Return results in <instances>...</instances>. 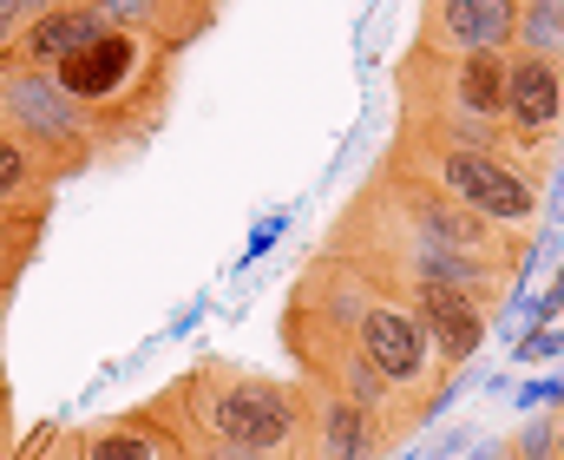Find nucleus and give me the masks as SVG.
<instances>
[{"label": "nucleus", "instance_id": "1", "mask_svg": "<svg viewBox=\"0 0 564 460\" xmlns=\"http://www.w3.org/2000/svg\"><path fill=\"white\" fill-rule=\"evenodd\" d=\"M289 297L308 303L322 322H335V329L421 408V421H440V415L453 408V395L466 388V368H453V362L433 349V335H426V322L414 315L408 290H394L381 270H368V264H355V257H341V250H315V257L302 264V277L289 284Z\"/></svg>", "mask_w": 564, "mask_h": 460}, {"label": "nucleus", "instance_id": "2", "mask_svg": "<svg viewBox=\"0 0 564 460\" xmlns=\"http://www.w3.org/2000/svg\"><path fill=\"white\" fill-rule=\"evenodd\" d=\"M177 435L257 448L276 460H315V408L302 375H270L230 355H197L171 388H158Z\"/></svg>", "mask_w": 564, "mask_h": 460}, {"label": "nucleus", "instance_id": "3", "mask_svg": "<svg viewBox=\"0 0 564 460\" xmlns=\"http://www.w3.org/2000/svg\"><path fill=\"white\" fill-rule=\"evenodd\" d=\"M322 250H341V257L381 270L394 290H414V284H453V290L479 297L486 309H499L506 297H512V284H519L512 270H499V264H486V257H466V250L433 244L421 224H408L375 184H361V191L335 211Z\"/></svg>", "mask_w": 564, "mask_h": 460}, {"label": "nucleus", "instance_id": "4", "mask_svg": "<svg viewBox=\"0 0 564 460\" xmlns=\"http://www.w3.org/2000/svg\"><path fill=\"white\" fill-rule=\"evenodd\" d=\"M171 53L164 40L151 33H132V26H106L93 33L79 53H66L53 66V79L79 99V113L99 126V146L112 139H132L139 146L144 132L164 119L171 106Z\"/></svg>", "mask_w": 564, "mask_h": 460}, {"label": "nucleus", "instance_id": "5", "mask_svg": "<svg viewBox=\"0 0 564 460\" xmlns=\"http://www.w3.org/2000/svg\"><path fill=\"white\" fill-rule=\"evenodd\" d=\"M381 158L401 164V171H414V178H426L433 191H446L453 204L479 211L486 224H499V231H512V237H532V231L545 224V184L499 152L440 146V139H421V132H401V126H394V139L381 146Z\"/></svg>", "mask_w": 564, "mask_h": 460}, {"label": "nucleus", "instance_id": "6", "mask_svg": "<svg viewBox=\"0 0 564 460\" xmlns=\"http://www.w3.org/2000/svg\"><path fill=\"white\" fill-rule=\"evenodd\" d=\"M276 342L289 349V362H295V375H308L315 388H328V395H341V402H355V408H368V415H381L401 441H414L426 421L421 408L335 329V322H322L308 303H295V297H282L276 309Z\"/></svg>", "mask_w": 564, "mask_h": 460}, {"label": "nucleus", "instance_id": "7", "mask_svg": "<svg viewBox=\"0 0 564 460\" xmlns=\"http://www.w3.org/2000/svg\"><path fill=\"white\" fill-rule=\"evenodd\" d=\"M0 119H7V132L20 139V146H33V152L53 164V178H79V171H93L106 146H99V126L79 113V99L53 79V73H40V66H0Z\"/></svg>", "mask_w": 564, "mask_h": 460}, {"label": "nucleus", "instance_id": "8", "mask_svg": "<svg viewBox=\"0 0 564 460\" xmlns=\"http://www.w3.org/2000/svg\"><path fill=\"white\" fill-rule=\"evenodd\" d=\"M368 184L408 217V224H421L433 244H446V250H466V257H486V264H499V270H525V237H512V231H499V224H486L479 211H466V204H453L446 191H433L426 178L414 171H401V164H388V158H375V171H368Z\"/></svg>", "mask_w": 564, "mask_h": 460}, {"label": "nucleus", "instance_id": "9", "mask_svg": "<svg viewBox=\"0 0 564 460\" xmlns=\"http://www.w3.org/2000/svg\"><path fill=\"white\" fill-rule=\"evenodd\" d=\"M558 119H564V60L552 53H506V139L512 164L545 184L558 158Z\"/></svg>", "mask_w": 564, "mask_h": 460}, {"label": "nucleus", "instance_id": "10", "mask_svg": "<svg viewBox=\"0 0 564 460\" xmlns=\"http://www.w3.org/2000/svg\"><path fill=\"white\" fill-rule=\"evenodd\" d=\"M519 33V0H426L421 13V53L459 60V53H512Z\"/></svg>", "mask_w": 564, "mask_h": 460}, {"label": "nucleus", "instance_id": "11", "mask_svg": "<svg viewBox=\"0 0 564 460\" xmlns=\"http://www.w3.org/2000/svg\"><path fill=\"white\" fill-rule=\"evenodd\" d=\"M79 460H184V435L164 415V402L151 395L139 408H119L106 421L79 428Z\"/></svg>", "mask_w": 564, "mask_h": 460}, {"label": "nucleus", "instance_id": "12", "mask_svg": "<svg viewBox=\"0 0 564 460\" xmlns=\"http://www.w3.org/2000/svg\"><path fill=\"white\" fill-rule=\"evenodd\" d=\"M308 408H315V460H381L408 448L381 415H368V408H355V402H341L315 382H308Z\"/></svg>", "mask_w": 564, "mask_h": 460}, {"label": "nucleus", "instance_id": "13", "mask_svg": "<svg viewBox=\"0 0 564 460\" xmlns=\"http://www.w3.org/2000/svg\"><path fill=\"white\" fill-rule=\"evenodd\" d=\"M408 303H414V315H421L426 335H433V349H440L453 368H466V362L492 342V335H486V315H492V309L479 303V297H466V290H453V284H414Z\"/></svg>", "mask_w": 564, "mask_h": 460}, {"label": "nucleus", "instance_id": "14", "mask_svg": "<svg viewBox=\"0 0 564 460\" xmlns=\"http://www.w3.org/2000/svg\"><path fill=\"white\" fill-rule=\"evenodd\" d=\"M93 33H106L99 7H93V0H59V7H46V13H33V20H20L13 66H40V73H53V66H59L66 53H79Z\"/></svg>", "mask_w": 564, "mask_h": 460}, {"label": "nucleus", "instance_id": "15", "mask_svg": "<svg viewBox=\"0 0 564 460\" xmlns=\"http://www.w3.org/2000/svg\"><path fill=\"white\" fill-rule=\"evenodd\" d=\"M106 26H132L151 33L164 46H191L210 20H217V0H93Z\"/></svg>", "mask_w": 564, "mask_h": 460}, {"label": "nucleus", "instance_id": "16", "mask_svg": "<svg viewBox=\"0 0 564 460\" xmlns=\"http://www.w3.org/2000/svg\"><path fill=\"white\" fill-rule=\"evenodd\" d=\"M53 164L20 146L13 132H0V217H33V211H53Z\"/></svg>", "mask_w": 564, "mask_h": 460}, {"label": "nucleus", "instance_id": "17", "mask_svg": "<svg viewBox=\"0 0 564 460\" xmlns=\"http://www.w3.org/2000/svg\"><path fill=\"white\" fill-rule=\"evenodd\" d=\"M40 237H46V211H33V217H0V297H13V284H20V270L33 264Z\"/></svg>", "mask_w": 564, "mask_h": 460}, {"label": "nucleus", "instance_id": "18", "mask_svg": "<svg viewBox=\"0 0 564 460\" xmlns=\"http://www.w3.org/2000/svg\"><path fill=\"white\" fill-rule=\"evenodd\" d=\"M506 355H512V362H525V368L564 362V322H525V329L506 342Z\"/></svg>", "mask_w": 564, "mask_h": 460}, {"label": "nucleus", "instance_id": "19", "mask_svg": "<svg viewBox=\"0 0 564 460\" xmlns=\"http://www.w3.org/2000/svg\"><path fill=\"white\" fill-rule=\"evenodd\" d=\"M552 435H558V408H525V428L506 441L512 460H552Z\"/></svg>", "mask_w": 564, "mask_h": 460}, {"label": "nucleus", "instance_id": "20", "mask_svg": "<svg viewBox=\"0 0 564 460\" xmlns=\"http://www.w3.org/2000/svg\"><path fill=\"white\" fill-rule=\"evenodd\" d=\"M13 460H79V428H59V421H46L26 448Z\"/></svg>", "mask_w": 564, "mask_h": 460}, {"label": "nucleus", "instance_id": "21", "mask_svg": "<svg viewBox=\"0 0 564 460\" xmlns=\"http://www.w3.org/2000/svg\"><path fill=\"white\" fill-rule=\"evenodd\" d=\"M519 408H564V368L558 375H532V382H519Z\"/></svg>", "mask_w": 564, "mask_h": 460}, {"label": "nucleus", "instance_id": "22", "mask_svg": "<svg viewBox=\"0 0 564 460\" xmlns=\"http://www.w3.org/2000/svg\"><path fill=\"white\" fill-rule=\"evenodd\" d=\"M473 441H479L473 428H446V435H440V441H433L426 454H414V460H459L466 448H473Z\"/></svg>", "mask_w": 564, "mask_h": 460}, {"label": "nucleus", "instance_id": "23", "mask_svg": "<svg viewBox=\"0 0 564 460\" xmlns=\"http://www.w3.org/2000/svg\"><path fill=\"white\" fill-rule=\"evenodd\" d=\"M519 290H525V284H519ZM525 315H532V322H564V290L552 284V290H539V297H525Z\"/></svg>", "mask_w": 564, "mask_h": 460}, {"label": "nucleus", "instance_id": "24", "mask_svg": "<svg viewBox=\"0 0 564 460\" xmlns=\"http://www.w3.org/2000/svg\"><path fill=\"white\" fill-rule=\"evenodd\" d=\"M282 231H289V217H263V224H257V231H250V250H243V257H263V250H270V244H276Z\"/></svg>", "mask_w": 564, "mask_h": 460}, {"label": "nucleus", "instance_id": "25", "mask_svg": "<svg viewBox=\"0 0 564 460\" xmlns=\"http://www.w3.org/2000/svg\"><path fill=\"white\" fill-rule=\"evenodd\" d=\"M204 309H210V297H191V303H184V309H177V315H171V329H164V342H177V335H191Z\"/></svg>", "mask_w": 564, "mask_h": 460}, {"label": "nucleus", "instance_id": "26", "mask_svg": "<svg viewBox=\"0 0 564 460\" xmlns=\"http://www.w3.org/2000/svg\"><path fill=\"white\" fill-rule=\"evenodd\" d=\"M46 7H59V0H0V13H13V20H33V13H46Z\"/></svg>", "mask_w": 564, "mask_h": 460}, {"label": "nucleus", "instance_id": "27", "mask_svg": "<svg viewBox=\"0 0 564 460\" xmlns=\"http://www.w3.org/2000/svg\"><path fill=\"white\" fill-rule=\"evenodd\" d=\"M13 454H20V448H13V415L0 408V460H13Z\"/></svg>", "mask_w": 564, "mask_h": 460}, {"label": "nucleus", "instance_id": "28", "mask_svg": "<svg viewBox=\"0 0 564 460\" xmlns=\"http://www.w3.org/2000/svg\"><path fill=\"white\" fill-rule=\"evenodd\" d=\"M552 460H564V408H558V435H552Z\"/></svg>", "mask_w": 564, "mask_h": 460}, {"label": "nucleus", "instance_id": "29", "mask_svg": "<svg viewBox=\"0 0 564 460\" xmlns=\"http://www.w3.org/2000/svg\"><path fill=\"white\" fill-rule=\"evenodd\" d=\"M0 408H7V375H0Z\"/></svg>", "mask_w": 564, "mask_h": 460}, {"label": "nucleus", "instance_id": "30", "mask_svg": "<svg viewBox=\"0 0 564 460\" xmlns=\"http://www.w3.org/2000/svg\"><path fill=\"white\" fill-rule=\"evenodd\" d=\"M552 284H558V290H564V264H558V277H552Z\"/></svg>", "mask_w": 564, "mask_h": 460}, {"label": "nucleus", "instance_id": "31", "mask_svg": "<svg viewBox=\"0 0 564 460\" xmlns=\"http://www.w3.org/2000/svg\"><path fill=\"white\" fill-rule=\"evenodd\" d=\"M558 139H564V119H558Z\"/></svg>", "mask_w": 564, "mask_h": 460}, {"label": "nucleus", "instance_id": "32", "mask_svg": "<svg viewBox=\"0 0 564 460\" xmlns=\"http://www.w3.org/2000/svg\"><path fill=\"white\" fill-rule=\"evenodd\" d=\"M0 132H7V119H0Z\"/></svg>", "mask_w": 564, "mask_h": 460}]
</instances>
